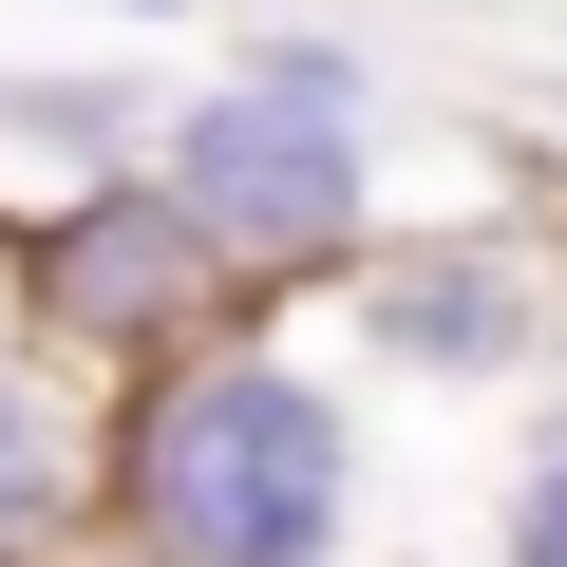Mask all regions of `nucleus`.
Instances as JSON below:
<instances>
[{"label":"nucleus","mask_w":567,"mask_h":567,"mask_svg":"<svg viewBox=\"0 0 567 567\" xmlns=\"http://www.w3.org/2000/svg\"><path fill=\"white\" fill-rule=\"evenodd\" d=\"M379 322H398V360H511V341H529V284L473 265V246H435V265L379 284Z\"/></svg>","instance_id":"nucleus-4"},{"label":"nucleus","mask_w":567,"mask_h":567,"mask_svg":"<svg viewBox=\"0 0 567 567\" xmlns=\"http://www.w3.org/2000/svg\"><path fill=\"white\" fill-rule=\"evenodd\" d=\"M189 284H208V246L133 189V208H76L58 246H39V303L58 322H95V341H152V322H189Z\"/></svg>","instance_id":"nucleus-3"},{"label":"nucleus","mask_w":567,"mask_h":567,"mask_svg":"<svg viewBox=\"0 0 567 567\" xmlns=\"http://www.w3.org/2000/svg\"><path fill=\"white\" fill-rule=\"evenodd\" d=\"M341 492H360V435H341V398H303L284 360H189L133 416L152 567H322L341 548Z\"/></svg>","instance_id":"nucleus-1"},{"label":"nucleus","mask_w":567,"mask_h":567,"mask_svg":"<svg viewBox=\"0 0 567 567\" xmlns=\"http://www.w3.org/2000/svg\"><path fill=\"white\" fill-rule=\"evenodd\" d=\"M152 208H171L189 246H341V227H360V76L265 58V76L189 95Z\"/></svg>","instance_id":"nucleus-2"},{"label":"nucleus","mask_w":567,"mask_h":567,"mask_svg":"<svg viewBox=\"0 0 567 567\" xmlns=\"http://www.w3.org/2000/svg\"><path fill=\"white\" fill-rule=\"evenodd\" d=\"M39 529H58V398L0 379V548H39Z\"/></svg>","instance_id":"nucleus-5"},{"label":"nucleus","mask_w":567,"mask_h":567,"mask_svg":"<svg viewBox=\"0 0 567 567\" xmlns=\"http://www.w3.org/2000/svg\"><path fill=\"white\" fill-rule=\"evenodd\" d=\"M511 567H567V416L529 435V492H511Z\"/></svg>","instance_id":"nucleus-6"}]
</instances>
